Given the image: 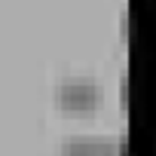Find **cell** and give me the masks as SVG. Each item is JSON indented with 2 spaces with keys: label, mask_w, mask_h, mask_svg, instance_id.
Instances as JSON below:
<instances>
[{
  "label": "cell",
  "mask_w": 156,
  "mask_h": 156,
  "mask_svg": "<svg viewBox=\"0 0 156 156\" xmlns=\"http://www.w3.org/2000/svg\"><path fill=\"white\" fill-rule=\"evenodd\" d=\"M52 98L61 110H70V113H89V110H98L104 104V89L98 80L92 76H83V73H73V76H61L52 89Z\"/></svg>",
  "instance_id": "obj_1"
},
{
  "label": "cell",
  "mask_w": 156,
  "mask_h": 156,
  "mask_svg": "<svg viewBox=\"0 0 156 156\" xmlns=\"http://www.w3.org/2000/svg\"><path fill=\"white\" fill-rule=\"evenodd\" d=\"M58 156H126L119 138L107 135H76L61 144Z\"/></svg>",
  "instance_id": "obj_2"
}]
</instances>
